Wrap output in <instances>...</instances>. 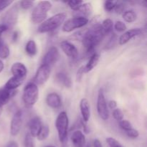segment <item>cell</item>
<instances>
[{"instance_id":"cell-3","label":"cell","mask_w":147,"mask_h":147,"mask_svg":"<svg viewBox=\"0 0 147 147\" xmlns=\"http://www.w3.org/2000/svg\"><path fill=\"white\" fill-rule=\"evenodd\" d=\"M52 3L49 1H40L34 7L31 14V21L33 24H41L47 17L48 11L52 8Z\"/></svg>"},{"instance_id":"cell-28","label":"cell","mask_w":147,"mask_h":147,"mask_svg":"<svg viewBox=\"0 0 147 147\" xmlns=\"http://www.w3.org/2000/svg\"><path fill=\"white\" fill-rule=\"evenodd\" d=\"M101 26L105 34H108L111 32L112 30H113V22L111 19H106L103 21Z\"/></svg>"},{"instance_id":"cell-44","label":"cell","mask_w":147,"mask_h":147,"mask_svg":"<svg viewBox=\"0 0 147 147\" xmlns=\"http://www.w3.org/2000/svg\"><path fill=\"white\" fill-rule=\"evenodd\" d=\"M93 147H103V145H102L100 141L98 139H95V140L93 141Z\"/></svg>"},{"instance_id":"cell-25","label":"cell","mask_w":147,"mask_h":147,"mask_svg":"<svg viewBox=\"0 0 147 147\" xmlns=\"http://www.w3.org/2000/svg\"><path fill=\"white\" fill-rule=\"evenodd\" d=\"M122 17H123L124 21L128 23L134 22L136 21V18H137L136 12L133 10H128V11H124L122 14Z\"/></svg>"},{"instance_id":"cell-17","label":"cell","mask_w":147,"mask_h":147,"mask_svg":"<svg viewBox=\"0 0 147 147\" xmlns=\"http://www.w3.org/2000/svg\"><path fill=\"white\" fill-rule=\"evenodd\" d=\"M42 126V124L41 119H40V117L35 116V117L32 118L28 124L29 130H30L29 133L30 134V135L32 137H37Z\"/></svg>"},{"instance_id":"cell-41","label":"cell","mask_w":147,"mask_h":147,"mask_svg":"<svg viewBox=\"0 0 147 147\" xmlns=\"http://www.w3.org/2000/svg\"><path fill=\"white\" fill-rule=\"evenodd\" d=\"M8 30V27H7V25L4 24H0V42H1L2 40H1V35H2L3 33L4 32H6Z\"/></svg>"},{"instance_id":"cell-33","label":"cell","mask_w":147,"mask_h":147,"mask_svg":"<svg viewBox=\"0 0 147 147\" xmlns=\"http://www.w3.org/2000/svg\"><path fill=\"white\" fill-rule=\"evenodd\" d=\"M117 1H106L104 2V9L106 11H112L114 10Z\"/></svg>"},{"instance_id":"cell-32","label":"cell","mask_w":147,"mask_h":147,"mask_svg":"<svg viewBox=\"0 0 147 147\" xmlns=\"http://www.w3.org/2000/svg\"><path fill=\"white\" fill-rule=\"evenodd\" d=\"M125 3L123 1H117L116 4V7L114 8V11H116V13L117 14H123L124 12V9H126L125 7Z\"/></svg>"},{"instance_id":"cell-22","label":"cell","mask_w":147,"mask_h":147,"mask_svg":"<svg viewBox=\"0 0 147 147\" xmlns=\"http://www.w3.org/2000/svg\"><path fill=\"white\" fill-rule=\"evenodd\" d=\"M24 80H25L24 78L12 76V77L10 78L7 80V82L5 83L4 87L10 90H15L17 88H19L22 84Z\"/></svg>"},{"instance_id":"cell-47","label":"cell","mask_w":147,"mask_h":147,"mask_svg":"<svg viewBox=\"0 0 147 147\" xmlns=\"http://www.w3.org/2000/svg\"><path fill=\"white\" fill-rule=\"evenodd\" d=\"M4 68V63H3V62H2V60H0V73H1V72L3 71Z\"/></svg>"},{"instance_id":"cell-38","label":"cell","mask_w":147,"mask_h":147,"mask_svg":"<svg viewBox=\"0 0 147 147\" xmlns=\"http://www.w3.org/2000/svg\"><path fill=\"white\" fill-rule=\"evenodd\" d=\"M126 135H127V136H129V138H131V139H136V138L139 137V131L134 129V128L131 129L130 130L126 131Z\"/></svg>"},{"instance_id":"cell-45","label":"cell","mask_w":147,"mask_h":147,"mask_svg":"<svg viewBox=\"0 0 147 147\" xmlns=\"http://www.w3.org/2000/svg\"><path fill=\"white\" fill-rule=\"evenodd\" d=\"M7 147H19V146L17 142H14V141H11V142H9Z\"/></svg>"},{"instance_id":"cell-27","label":"cell","mask_w":147,"mask_h":147,"mask_svg":"<svg viewBox=\"0 0 147 147\" xmlns=\"http://www.w3.org/2000/svg\"><path fill=\"white\" fill-rule=\"evenodd\" d=\"M50 134V129L47 125H42L37 136V139L39 141H44L48 137Z\"/></svg>"},{"instance_id":"cell-8","label":"cell","mask_w":147,"mask_h":147,"mask_svg":"<svg viewBox=\"0 0 147 147\" xmlns=\"http://www.w3.org/2000/svg\"><path fill=\"white\" fill-rule=\"evenodd\" d=\"M50 73H51V67L46 65L42 64L36 72L33 83H35L37 86L44 84L50 78Z\"/></svg>"},{"instance_id":"cell-40","label":"cell","mask_w":147,"mask_h":147,"mask_svg":"<svg viewBox=\"0 0 147 147\" xmlns=\"http://www.w3.org/2000/svg\"><path fill=\"white\" fill-rule=\"evenodd\" d=\"M84 73V66H82L81 67L79 68V70L77 72V80L80 81Z\"/></svg>"},{"instance_id":"cell-42","label":"cell","mask_w":147,"mask_h":147,"mask_svg":"<svg viewBox=\"0 0 147 147\" xmlns=\"http://www.w3.org/2000/svg\"><path fill=\"white\" fill-rule=\"evenodd\" d=\"M109 106L111 109H116V107H117V102L114 100H111L109 102Z\"/></svg>"},{"instance_id":"cell-37","label":"cell","mask_w":147,"mask_h":147,"mask_svg":"<svg viewBox=\"0 0 147 147\" xmlns=\"http://www.w3.org/2000/svg\"><path fill=\"white\" fill-rule=\"evenodd\" d=\"M106 142L109 144V147H123L116 139L111 137L107 138L106 139Z\"/></svg>"},{"instance_id":"cell-46","label":"cell","mask_w":147,"mask_h":147,"mask_svg":"<svg viewBox=\"0 0 147 147\" xmlns=\"http://www.w3.org/2000/svg\"><path fill=\"white\" fill-rule=\"evenodd\" d=\"M18 32H14V34H13V37H12V40L13 41H17V38H18Z\"/></svg>"},{"instance_id":"cell-29","label":"cell","mask_w":147,"mask_h":147,"mask_svg":"<svg viewBox=\"0 0 147 147\" xmlns=\"http://www.w3.org/2000/svg\"><path fill=\"white\" fill-rule=\"evenodd\" d=\"M66 3L67 4V5L70 7V8L71 9H73V11H76L80 7V6L83 3V1H78V0H70V1H66Z\"/></svg>"},{"instance_id":"cell-20","label":"cell","mask_w":147,"mask_h":147,"mask_svg":"<svg viewBox=\"0 0 147 147\" xmlns=\"http://www.w3.org/2000/svg\"><path fill=\"white\" fill-rule=\"evenodd\" d=\"M46 103L49 107L52 109H58L62 104L60 96L55 93H51L47 95L46 98Z\"/></svg>"},{"instance_id":"cell-34","label":"cell","mask_w":147,"mask_h":147,"mask_svg":"<svg viewBox=\"0 0 147 147\" xmlns=\"http://www.w3.org/2000/svg\"><path fill=\"white\" fill-rule=\"evenodd\" d=\"M113 117L118 121H121L123 119V113L120 109H116L113 111Z\"/></svg>"},{"instance_id":"cell-15","label":"cell","mask_w":147,"mask_h":147,"mask_svg":"<svg viewBox=\"0 0 147 147\" xmlns=\"http://www.w3.org/2000/svg\"><path fill=\"white\" fill-rule=\"evenodd\" d=\"M18 18V9L17 7H14L9 10L8 12L6 14L5 16V22L2 24L7 26L8 29L9 27H13L14 24H16Z\"/></svg>"},{"instance_id":"cell-4","label":"cell","mask_w":147,"mask_h":147,"mask_svg":"<svg viewBox=\"0 0 147 147\" xmlns=\"http://www.w3.org/2000/svg\"><path fill=\"white\" fill-rule=\"evenodd\" d=\"M39 89L34 83H29L23 90L22 100L27 108H32L38 100Z\"/></svg>"},{"instance_id":"cell-48","label":"cell","mask_w":147,"mask_h":147,"mask_svg":"<svg viewBox=\"0 0 147 147\" xmlns=\"http://www.w3.org/2000/svg\"><path fill=\"white\" fill-rule=\"evenodd\" d=\"M141 4H143V7H146V6H147V3H146V1H142V2H141Z\"/></svg>"},{"instance_id":"cell-18","label":"cell","mask_w":147,"mask_h":147,"mask_svg":"<svg viewBox=\"0 0 147 147\" xmlns=\"http://www.w3.org/2000/svg\"><path fill=\"white\" fill-rule=\"evenodd\" d=\"M71 142L75 147H86V136L80 130L73 131L71 136Z\"/></svg>"},{"instance_id":"cell-26","label":"cell","mask_w":147,"mask_h":147,"mask_svg":"<svg viewBox=\"0 0 147 147\" xmlns=\"http://www.w3.org/2000/svg\"><path fill=\"white\" fill-rule=\"evenodd\" d=\"M10 55V50L8 45L4 42H0V60H6Z\"/></svg>"},{"instance_id":"cell-21","label":"cell","mask_w":147,"mask_h":147,"mask_svg":"<svg viewBox=\"0 0 147 147\" xmlns=\"http://www.w3.org/2000/svg\"><path fill=\"white\" fill-rule=\"evenodd\" d=\"M55 80L61 86L65 88H70L72 86V80L70 76L65 72H59L55 76Z\"/></svg>"},{"instance_id":"cell-49","label":"cell","mask_w":147,"mask_h":147,"mask_svg":"<svg viewBox=\"0 0 147 147\" xmlns=\"http://www.w3.org/2000/svg\"><path fill=\"white\" fill-rule=\"evenodd\" d=\"M1 112H2V108L0 107V116H1Z\"/></svg>"},{"instance_id":"cell-1","label":"cell","mask_w":147,"mask_h":147,"mask_svg":"<svg viewBox=\"0 0 147 147\" xmlns=\"http://www.w3.org/2000/svg\"><path fill=\"white\" fill-rule=\"evenodd\" d=\"M105 34L101 24H96L87 30L82 39L83 47L88 53H91L104 38Z\"/></svg>"},{"instance_id":"cell-35","label":"cell","mask_w":147,"mask_h":147,"mask_svg":"<svg viewBox=\"0 0 147 147\" xmlns=\"http://www.w3.org/2000/svg\"><path fill=\"white\" fill-rule=\"evenodd\" d=\"M119 126H120L121 129H123V131H126L128 130H130L131 129H132V124L131 123L130 121H129L128 120H124L123 119L122 121H119Z\"/></svg>"},{"instance_id":"cell-43","label":"cell","mask_w":147,"mask_h":147,"mask_svg":"<svg viewBox=\"0 0 147 147\" xmlns=\"http://www.w3.org/2000/svg\"><path fill=\"white\" fill-rule=\"evenodd\" d=\"M116 36L115 35V34H113V35L111 37L110 40H109V43H108V48L109 47H112L113 45H114V43L116 42Z\"/></svg>"},{"instance_id":"cell-30","label":"cell","mask_w":147,"mask_h":147,"mask_svg":"<svg viewBox=\"0 0 147 147\" xmlns=\"http://www.w3.org/2000/svg\"><path fill=\"white\" fill-rule=\"evenodd\" d=\"M113 27L115 30L119 32H125L127 29L126 24L122 21H117L114 24H113Z\"/></svg>"},{"instance_id":"cell-5","label":"cell","mask_w":147,"mask_h":147,"mask_svg":"<svg viewBox=\"0 0 147 147\" xmlns=\"http://www.w3.org/2000/svg\"><path fill=\"white\" fill-rule=\"evenodd\" d=\"M55 127L59 140L61 143H65L67 139L69 128V119L65 111H62L59 113L55 121Z\"/></svg>"},{"instance_id":"cell-10","label":"cell","mask_w":147,"mask_h":147,"mask_svg":"<svg viewBox=\"0 0 147 147\" xmlns=\"http://www.w3.org/2000/svg\"><path fill=\"white\" fill-rule=\"evenodd\" d=\"M22 125V111L18 110L14 113L10 123V134L12 136H16L21 130Z\"/></svg>"},{"instance_id":"cell-12","label":"cell","mask_w":147,"mask_h":147,"mask_svg":"<svg viewBox=\"0 0 147 147\" xmlns=\"http://www.w3.org/2000/svg\"><path fill=\"white\" fill-rule=\"evenodd\" d=\"M60 47H61L63 53L70 58L76 59L78 56V50L77 47L67 40L61 42Z\"/></svg>"},{"instance_id":"cell-9","label":"cell","mask_w":147,"mask_h":147,"mask_svg":"<svg viewBox=\"0 0 147 147\" xmlns=\"http://www.w3.org/2000/svg\"><path fill=\"white\" fill-rule=\"evenodd\" d=\"M59 58H60V53L58 49L56 47H51L43 57L42 64L46 65L51 67L58 61Z\"/></svg>"},{"instance_id":"cell-11","label":"cell","mask_w":147,"mask_h":147,"mask_svg":"<svg viewBox=\"0 0 147 147\" xmlns=\"http://www.w3.org/2000/svg\"><path fill=\"white\" fill-rule=\"evenodd\" d=\"M142 34V30L140 28L131 29L127 30L120 36L119 39V44L120 45H123L129 42L131 40L134 38L136 36H139Z\"/></svg>"},{"instance_id":"cell-6","label":"cell","mask_w":147,"mask_h":147,"mask_svg":"<svg viewBox=\"0 0 147 147\" xmlns=\"http://www.w3.org/2000/svg\"><path fill=\"white\" fill-rule=\"evenodd\" d=\"M88 23V19L85 17H73L63 24L62 30L65 32H70L76 29L81 28Z\"/></svg>"},{"instance_id":"cell-2","label":"cell","mask_w":147,"mask_h":147,"mask_svg":"<svg viewBox=\"0 0 147 147\" xmlns=\"http://www.w3.org/2000/svg\"><path fill=\"white\" fill-rule=\"evenodd\" d=\"M66 17L67 14L65 12L55 14L42 22L39 25L37 32L39 33H47L54 31L64 22Z\"/></svg>"},{"instance_id":"cell-7","label":"cell","mask_w":147,"mask_h":147,"mask_svg":"<svg viewBox=\"0 0 147 147\" xmlns=\"http://www.w3.org/2000/svg\"><path fill=\"white\" fill-rule=\"evenodd\" d=\"M96 106L99 117L103 121L108 120L109 118V111L103 89H100L98 93Z\"/></svg>"},{"instance_id":"cell-16","label":"cell","mask_w":147,"mask_h":147,"mask_svg":"<svg viewBox=\"0 0 147 147\" xmlns=\"http://www.w3.org/2000/svg\"><path fill=\"white\" fill-rule=\"evenodd\" d=\"M80 110L82 116V120L87 123L90 117V106L87 98H83L80 102Z\"/></svg>"},{"instance_id":"cell-19","label":"cell","mask_w":147,"mask_h":147,"mask_svg":"<svg viewBox=\"0 0 147 147\" xmlns=\"http://www.w3.org/2000/svg\"><path fill=\"white\" fill-rule=\"evenodd\" d=\"M17 93L15 90H10L3 87L0 88V107L5 106L9 103L10 99Z\"/></svg>"},{"instance_id":"cell-24","label":"cell","mask_w":147,"mask_h":147,"mask_svg":"<svg viewBox=\"0 0 147 147\" xmlns=\"http://www.w3.org/2000/svg\"><path fill=\"white\" fill-rule=\"evenodd\" d=\"M25 52L29 56L36 55L37 53V47L36 42L32 40H29L25 45Z\"/></svg>"},{"instance_id":"cell-14","label":"cell","mask_w":147,"mask_h":147,"mask_svg":"<svg viewBox=\"0 0 147 147\" xmlns=\"http://www.w3.org/2000/svg\"><path fill=\"white\" fill-rule=\"evenodd\" d=\"M92 11H93L92 4L90 3L83 2L77 10L73 11V15L75 16V17H85V18H87L88 17H89L91 14Z\"/></svg>"},{"instance_id":"cell-31","label":"cell","mask_w":147,"mask_h":147,"mask_svg":"<svg viewBox=\"0 0 147 147\" xmlns=\"http://www.w3.org/2000/svg\"><path fill=\"white\" fill-rule=\"evenodd\" d=\"M24 146L34 147V137H32L30 133H27L25 135V137H24Z\"/></svg>"},{"instance_id":"cell-39","label":"cell","mask_w":147,"mask_h":147,"mask_svg":"<svg viewBox=\"0 0 147 147\" xmlns=\"http://www.w3.org/2000/svg\"><path fill=\"white\" fill-rule=\"evenodd\" d=\"M13 1L11 0H0V12L4 11L6 8L11 5Z\"/></svg>"},{"instance_id":"cell-23","label":"cell","mask_w":147,"mask_h":147,"mask_svg":"<svg viewBox=\"0 0 147 147\" xmlns=\"http://www.w3.org/2000/svg\"><path fill=\"white\" fill-rule=\"evenodd\" d=\"M99 59H100V56L97 53H93L91 56H90V59H89L88 62L86 66H84V73H88V72L91 71L95 67L98 65L99 62Z\"/></svg>"},{"instance_id":"cell-13","label":"cell","mask_w":147,"mask_h":147,"mask_svg":"<svg viewBox=\"0 0 147 147\" xmlns=\"http://www.w3.org/2000/svg\"><path fill=\"white\" fill-rule=\"evenodd\" d=\"M11 72L13 76L22 78H26L27 74V67L23 63L17 62L14 63L11 67Z\"/></svg>"},{"instance_id":"cell-36","label":"cell","mask_w":147,"mask_h":147,"mask_svg":"<svg viewBox=\"0 0 147 147\" xmlns=\"http://www.w3.org/2000/svg\"><path fill=\"white\" fill-rule=\"evenodd\" d=\"M34 5V1H21L20 2V6L22 9L24 10H28L31 9Z\"/></svg>"},{"instance_id":"cell-50","label":"cell","mask_w":147,"mask_h":147,"mask_svg":"<svg viewBox=\"0 0 147 147\" xmlns=\"http://www.w3.org/2000/svg\"><path fill=\"white\" fill-rule=\"evenodd\" d=\"M45 147H55V146H47Z\"/></svg>"}]
</instances>
